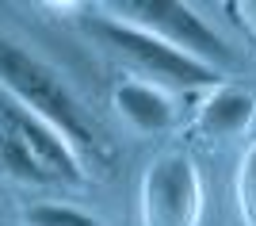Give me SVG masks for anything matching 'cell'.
<instances>
[{
    "label": "cell",
    "mask_w": 256,
    "mask_h": 226,
    "mask_svg": "<svg viewBox=\"0 0 256 226\" xmlns=\"http://www.w3.org/2000/svg\"><path fill=\"white\" fill-rule=\"evenodd\" d=\"M256 119V96L245 88H218L199 108V130L210 138H234L245 134Z\"/></svg>",
    "instance_id": "6"
},
{
    "label": "cell",
    "mask_w": 256,
    "mask_h": 226,
    "mask_svg": "<svg viewBox=\"0 0 256 226\" xmlns=\"http://www.w3.org/2000/svg\"><path fill=\"white\" fill-rule=\"evenodd\" d=\"M80 27H84L100 46H107V50L118 54V58H126L134 69L157 77V81H168V85H180V88H206V85L218 81V69H214V65H203V62H195V58L180 54V50H172L168 43H160L157 35L142 31L134 23H122L118 16H100V12H92V16L80 20Z\"/></svg>",
    "instance_id": "2"
},
{
    "label": "cell",
    "mask_w": 256,
    "mask_h": 226,
    "mask_svg": "<svg viewBox=\"0 0 256 226\" xmlns=\"http://www.w3.org/2000/svg\"><path fill=\"white\" fill-rule=\"evenodd\" d=\"M0 119L20 134V142L34 153V161L42 165V172L50 180H65V184L84 180V169H80L76 150L46 123V119H38L34 111H27L23 104H16V100L4 96V92H0Z\"/></svg>",
    "instance_id": "5"
},
{
    "label": "cell",
    "mask_w": 256,
    "mask_h": 226,
    "mask_svg": "<svg viewBox=\"0 0 256 226\" xmlns=\"http://www.w3.org/2000/svg\"><path fill=\"white\" fill-rule=\"evenodd\" d=\"M27 226H100V222L69 203H38L27 211Z\"/></svg>",
    "instance_id": "9"
},
{
    "label": "cell",
    "mask_w": 256,
    "mask_h": 226,
    "mask_svg": "<svg viewBox=\"0 0 256 226\" xmlns=\"http://www.w3.org/2000/svg\"><path fill=\"white\" fill-rule=\"evenodd\" d=\"M0 88H4V96H12L16 104L46 119L76 150V157L80 153L92 161L107 157V142L100 134V127L80 108V100L65 88V81L46 62H38L34 54H27L20 43H12L4 35H0Z\"/></svg>",
    "instance_id": "1"
},
{
    "label": "cell",
    "mask_w": 256,
    "mask_h": 226,
    "mask_svg": "<svg viewBox=\"0 0 256 226\" xmlns=\"http://www.w3.org/2000/svg\"><path fill=\"white\" fill-rule=\"evenodd\" d=\"M237 12L245 16V27H248V35H252V39H256V0H248V4H241V8H237Z\"/></svg>",
    "instance_id": "11"
},
{
    "label": "cell",
    "mask_w": 256,
    "mask_h": 226,
    "mask_svg": "<svg viewBox=\"0 0 256 226\" xmlns=\"http://www.w3.org/2000/svg\"><path fill=\"white\" fill-rule=\"evenodd\" d=\"M0 172L12 176V180H23V184H46L50 176L42 172V165L34 161V153L20 142V134L0 119Z\"/></svg>",
    "instance_id": "8"
},
{
    "label": "cell",
    "mask_w": 256,
    "mask_h": 226,
    "mask_svg": "<svg viewBox=\"0 0 256 226\" xmlns=\"http://www.w3.org/2000/svg\"><path fill=\"white\" fill-rule=\"evenodd\" d=\"M115 108L142 130H164L172 123V100L142 81H122L115 88Z\"/></svg>",
    "instance_id": "7"
},
{
    "label": "cell",
    "mask_w": 256,
    "mask_h": 226,
    "mask_svg": "<svg viewBox=\"0 0 256 226\" xmlns=\"http://www.w3.org/2000/svg\"><path fill=\"white\" fill-rule=\"evenodd\" d=\"M203 180L188 153H160L142 176V226H199Z\"/></svg>",
    "instance_id": "4"
},
{
    "label": "cell",
    "mask_w": 256,
    "mask_h": 226,
    "mask_svg": "<svg viewBox=\"0 0 256 226\" xmlns=\"http://www.w3.org/2000/svg\"><path fill=\"white\" fill-rule=\"evenodd\" d=\"M111 12H118L122 23H134L142 31L157 35L160 43H168L172 50L195 58L203 65H218L234 62V50L222 43V35H214L199 16H195L188 4H176V0H118L111 4Z\"/></svg>",
    "instance_id": "3"
},
{
    "label": "cell",
    "mask_w": 256,
    "mask_h": 226,
    "mask_svg": "<svg viewBox=\"0 0 256 226\" xmlns=\"http://www.w3.org/2000/svg\"><path fill=\"white\" fill-rule=\"evenodd\" d=\"M237 203H241V218L245 226H256V142L241 157V172H237Z\"/></svg>",
    "instance_id": "10"
}]
</instances>
